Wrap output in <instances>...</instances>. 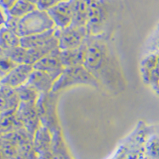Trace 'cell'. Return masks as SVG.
Listing matches in <instances>:
<instances>
[{"mask_svg":"<svg viewBox=\"0 0 159 159\" xmlns=\"http://www.w3.org/2000/svg\"><path fill=\"white\" fill-rule=\"evenodd\" d=\"M5 26L14 30L20 38L55 28V23L49 14L35 10L20 19L11 18L9 24Z\"/></svg>","mask_w":159,"mask_h":159,"instance_id":"1","label":"cell"},{"mask_svg":"<svg viewBox=\"0 0 159 159\" xmlns=\"http://www.w3.org/2000/svg\"><path fill=\"white\" fill-rule=\"evenodd\" d=\"M78 84L98 86V82L90 71L84 66L66 67L53 86L52 92L56 93L64 89Z\"/></svg>","mask_w":159,"mask_h":159,"instance_id":"2","label":"cell"},{"mask_svg":"<svg viewBox=\"0 0 159 159\" xmlns=\"http://www.w3.org/2000/svg\"><path fill=\"white\" fill-rule=\"evenodd\" d=\"M58 30L59 49H76L86 42L88 30L84 26L70 25L67 27Z\"/></svg>","mask_w":159,"mask_h":159,"instance_id":"3","label":"cell"},{"mask_svg":"<svg viewBox=\"0 0 159 159\" xmlns=\"http://www.w3.org/2000/svg\"><path fill=\"white\" fill-rule=\"evenodd\" d=\"M33 68L48 72L57 80L66 68L61 58V49L57 48L45 55L43 58L36 62L33 65Z\"/></svg>","mask_w":159,"mask_h":159,"instance_id":"4","label":"cell"},{"mask_svg":"<svg viewBox=\"0 0 159 159\" xmlns=\"http://www.w3.org/2000/svg\"><path fill=\"white\" fill-rule=\"evenodd\" d=\"M33 70L34 68L33 65L26 63L18 64L0 82V84L9 86L13 89L19 88L28 82Z\"/></svg>","mask_w":159,"mask_h":159,"instance_id":"5","label":"cell"},{"mask_svg":"<svg viewBox=\"0 0 159 159\" xmlns=\"http://www.w3.org/2000/svg\"><path fill=\"white\" fill-rule=\"evenodd\" d=\"M55 79L52 75L43 71L34 69L30 76L27 84L37 89L40 94H49L52 92Z\"/></svg>","mask_w":159,"mask_h":159,"instance_id":"6","label":"cell"},{"mask_svg":"<svg viewBox=\"0 0 159 159\" xmlns=\"http://www.w3.org/2000/svg\"><path fill=\"white\" fill-rule=\"evenodd\" d=\"M88 46L86 42L76 49H61V58L65 67L84 66Z\"/></svg>","mask_w":159,"mask_h":159,"instance_id":"7","label":"cell"},{"mask_svg":"<svg viewBox=\"0 0 159 159\" xmlns=\"http://www.w3.org/2000/svg\"><path fill=\"white\" fill-rule=\"evenodd\" d=\"M57 28L46 31L41 33L25 36L20 38V45L26 49H33L43 46L49 43L56 34Z\"/></svg>","mask_w":159,"mask_h":159,"instance_id":"8","label":"cell"},{"mask_svg":"<svg viewBox=\"0 0 159 159\" xmlns=\"http://www.w3.org/2000/svg\"><path fill=\"white\" fill-rule=\"evenodd\" d=\"M20 45V37L14 30L7 26L0 29V53L6 52Z\"/></svg>","mask_w":159,"mask_h":159,"instance_id":"9","label":"cell"},{"mask_svg":"<svg viewBox=\"0 0 159 159\" xmlns=\"http://www.w3.org/2000/svg\"><path fill=\"white\" fill-rule=\"evenodd\" d=\"M49 15L55 25L61 29L67 27L72 23V12L67 6H57L49 11Z\"/></svg>","mask_w":159,"mask_h":159,"instance_id":"10","label":"cell"},{"mask_svg":"<svg viewBox=\"0 0 159 159\" xmlns=\"http://www.w3.org/2000/svg\"><path fill=\"white\" fill-rule=\"evenodd\" d=\"M35 10V6L33 3L26 0H18L10 7L9 13L11 18L20 19L26 15Z\"/></svg>","mask_w":159,"mask_h":159,"instance_id":"11","label":"cell"},{"mask_svg":"<svg viewBox=\"0 0 159 159\" xmlns=\"http://www.w3.org/2000/svg\"><path fill=\"white\" fill-rule=\"evenodd\" d=\"M16 89L17 94L19 96L20 102H24V103L37 104V101H39L40 94H41L39 91L28 84L27 83Z\"/></svg>","mask_w":159,"mask_h":159,"instance_id":"12","label":"cell"},{"mask_svg":"<svg viewBox=\"0 0 159 159\" xmlns=\"http://www.w3.org/2000/svg\"><path fill=\"white\" fill-rule=\"evenodd\" d=\"M16 65L18 64L12 61L10 57L0 54V82L10 73Z\"/></svg>","mask_w":159,"mask_h":159,"instance_id":"13","label":"cell"},{"mask_svg":"<svg viewBox=\"0 0 159 159\" xmlns=\"http://www.w3.org/2000/svg\"><path fill=\"white\" fill-rule=\"evenodd\" d=\"M4 23H5L4 18H3V15H2V14H1V12H0V29H1L3 26H5V25H4Z\"/></svg>","mask_w":159,"mask_h":159,"instance_id":"14","label":"cell"},{"mask_svg":"<svg viewBox=\"0 0 159 159\" xmlns=\"http://www.w3.org/2000/svg\"><path fill=\"white\" fill-rule=\"evenodd\" d=\"M1 141H2V137H0V147H1Z\"/></svg>","mask_w":159,"mask_h":159,"instance_id":"15","label":"cell"}]
</instances>
